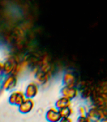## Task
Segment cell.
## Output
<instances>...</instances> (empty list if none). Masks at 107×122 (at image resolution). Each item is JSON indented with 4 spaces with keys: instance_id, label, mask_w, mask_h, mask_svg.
Segmentation results:
<instances>
[{
    "instance_id": "3",
    "label": "cell",
    "mask_w": 107,
    "mask_h": 122,
    "mask_svg": "<svg viewBox=\"0 0 107 122\" xmlns=\"http://www.w3.org/2000/svg\"><path fill=\"white\" fill-rule=\"evenodd\" d=\"M61 95L71 101L75 99L79 95V90L76 86H64L60 90Z\"/></svg>"
},
{
    "instance_id": "6",
    "label": "cell",
    "mask_w": 107,
    "mask_h": 122,
    "mask_svg": "<svg viewBox=\"0 0 107 122\" xmlns=\"http://www.w3.org/2000/svg\"><path fill=\"white\" fill-rule=\"evenodd\" d=\"M18 83V78L15 74L7 76L3 83V88L6 90H11L15 88Z\"/></svg>"
},
{
    "instance_id": "15",
    "label": "cell",
    "mask_w": 107,
    "mask_h": 122,
    "mask_svg": "<svg viewBox=\"0 0 107 122\" xmlns=\"http://www.w3.org/2000/svg\"><path fill=\"white\" fill-rule=\"evenodd\" d=\"M100 122H107V120H102Z\"/></svg>"
},
{
    "instance_id": "5",
    "label": "cell",
    "mask_w": 107,
    "mask_h": 122,
    "mask_svg": "<svg viewBox=\"0 0 107 122\" xmlns=\"http://www.w3.org/2000/svg\"><path fill=\"white\" fill-rule=\"evenodd\" d=\"M45 118L49 122H59L62 118L58 109L56 107H51L46 112Z\"/></svg>"
},
{
    "instance_id": "2",
    "label": "cell",
    "mask_w": 107,
    "mask_h": 122,
    "mask_svg": "<svg viewBox=\"0 0 107 122\" xmlns=\"http://www.w3.org/2000/svg\"><path fill=\"white\" fill-rule=\"evenodd\" d=\"M18 65L13 57H9L3 63V73L6 75L14 74Z\"/></svg>"
},
{
    "instance_id": "16",
    "label": "cell",
    "mask_w": 107,
    "mask_h": 122,
    "mask_svg": "<svg viewBox=\"0 0 107 122\" xmlns=\"http://www.w3.org/2000/svg\"><path fill=\"white\" fill-rule=\"evenodd\" d=\"M91 122H95V121H91Z\"/></svg>"
},
{
    "instance_id": "12",
    "label": "cell",
    "mask_w": 107,
    "mask_h": 122,
    "mask_svg": "<svg viewBox=\"0 0 107 122\" xmlns=\"http://www.w3.org/2000/svg\"><path fill=\"white\" fill-rule=\"evenodd\" d=\"M78 112L79 113V115H84V114H87L88 110L86 109V107L79 106L78 108Z\"/></svg>"
},
{
    "instance_id": "14",
    "label": "cell",
    "mask_w": 107,
    "mask_h": 122,
    "mask_svg": "<svg viewBox=\"0 0 107 122\" xmlns=\"http://www.w3.org/2000/svg\"><path fill=\"white\" fill-rule=\"evenodd\" d=\"M3 73V63L0 62V76Z\"/></svg>"
},
{
    "instance_id": "10",
    "label": "cell",
    "mask_w": 107,
    "mask_h": 122,
    "mask_svg": "<svg viewBox=\"0 0 107 122\" xmlns=\"http://www.w3.org/2000/svg\"><path fill=\"white\" fill-rule=\"evenodd\" d=\"M61 118H70L72 114H73V109L71 107H67L64 108L59 109Z\"/></svg>"
},
{
    "instance_id": "9",
    "label": "cell",
    "mask_w": 107,
    "mask_h": 122,
    "mask_svg": "<svg viewBox=\"0 0 107 122\" xmlns=\"http://www.w3.org/2000/svg\"><path fill=\"white\" fill-rule=\"evenodd\" d=\"M71 101L65 97H60L56 102V107L58 109L71 106Z\"/></svg>"
},
{
    "instance_id": "8",
    "label": "cell",
    "mask_w": 107,
    "mask_h": 122,
    "mask_svg": "<svg viewBox=\"0 0 107 122\" xmlns=\"http://www.w3.org/2000/svg\"><path fill=\"white\" fill-rule=\"evenodd\" d=\"M62 81L64 86H76V79L75 76L72 72H66L63 76Z\"/></svg>"
},
{
    "instance_id": "7",
    "label": "cell",
    "mask_w": 107,
    "mask_h": 122,
    "mask_svg": "<svg viewBox=\"0 0 107 122\" xmlns=\"http://www.w3.org/2000/svg\"><path fill=\"white\" fill-rule=\"evenodd\" d=\"M38 93H39V86L36 83L30 82L27 85L25 91V95L26 96V98L33 99L37 95Z\"/></svg>"
},
{
    "instance_id": "11",
    "label": "cell",
    "mask_w": 107,
    "mask_h": 122,
    "mask_svg": "<svg viewBox=\"0 0 107 122\" xmlns=\"http://www.w3.org/2000/svg\"><path fill=\"white\" fill-rule=\"evenodd\" d=\"M76 122H91V120L86 114L84 115H79L77 118Z\"/></svg>"
},
{
    "instance_id": "4",
    "label": "cell",
    "mask_w": 107,
    "mask_h": 122,
    "mask_svg": "<svg viewBox=\"0 0 107 122\" xmlns=\"http://www.w3.org/2000/svg\"><path fill=\"white\" fill-rule=\"evenodd\" d=\"M35 102L33 99L26 98L18 106V110L22 114H28L33 110Z\"/></svg>"
},
{
    "instance_id": "13",
    "label": "cell",
    "mask_w": 107,
    "mask_h": 122,
    "mask_svg": "<svg viewBox=\"0 0 107 122\" xmlns=\"http://www.w3.org/2000/svg\"><path fill=\"white\" fill-rule=\"evenodd\" d=\"M59 122H73V120L71 118H61Z\"/></svg>"
},
{
    "instance_id": "1",
    "label": "cell",
    "mask_w": 107,
    "mask_h": 122,
    "mask_svg": "<svg viewBox=\"0 0 107 122\" xmlns=\"http://www.w3.org/2000/svg\"><path fill=\"white\" fill-rule=\"evenodd\" d=\"M26 99L24 92L20 90H15L10 93L8 98V102L10 104L19 106Z\"/></svg>"
}]
</instances>
